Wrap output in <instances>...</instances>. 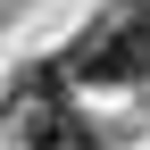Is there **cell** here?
<instances>
[{
    "mask_svg": "<svg viewBox=\"0 0 150 150\" xmlns=\"http://www.w3.org/2000/svg\"><path fill=\"white\" fill-rule=\"evenodd\" d=\"M134 59H142V75H150V8H142V25H134Z\"/></svg>",
    "mask_w": 150,
    "mask_h": 150,
    "instance_id": "obj_2",
    "label": "cell"
},
{
    "mask_svg": "<svg viewBox=\"0 0 150 150\" xmlns=\"http://www.w3.org/2000/svg\"><path fill=\"white\" fill-rule=\"evenodd\" d=\"M25 150H100V142L83 134V117H75V108H59V100H50L42 117H33V134H25Z\"/></svg>",
    "mask_w": 150,
    "mask_h": 150,
    "instance_id": "obj_1",
    "label": "cell"
}]
</instances>
